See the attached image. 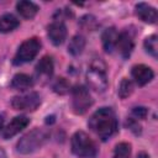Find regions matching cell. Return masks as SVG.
<instances>
[{"label":"cell","mask_w":158,"mask_h":158,"mask_svg":"<svg viewBox=\"0 0 158 158\" xmlns=\"http://www.w3.org/2000/svg\"><path fill=\"white\" fill-rule=\"evenodd\" d=\"M88 126L101 141H107L117 132L118 122L112 109L100 107L91 115L88 121Z\"/></svg>","instance_id":"1"},{"label":"cell","mask_w":158,"mask_h":158,"mask_svg":"<svg viewBox=\"0 0 158 158\" xmlns=\"http://www.w3.org/2000/svg\"><path fill=\"white\" fill-rule=\"evenodd\" d=\"M85 79H86L88 86L94 91L102 93L107 89L109 80L106 75V65L100 58H96L91 62L86 72Z\"/></svg>","instance_id":"2"},{"label":"cell","mask_w":158,"mask_h":158,"mask_svg":"<svg viewBox=\"0 0 158 158\" xmlns=\"http://www.w3.org/2000/svg\"><path fill=\"white\" fill-rule=\"evenodd\" d=\"M48 132L43 128H33L20 138L16 144V149L21 154H30L41 148L48 139Z\"/></svg>","instance_id":"3"},{"label":"cell","mask_w":158,"mask_h":158,"mask_svg":"<svg viewBox=\"0 0 158 158\" xmlns=\"http://www.w3.org/2000/svg\"><path fill=\"white\" fill-rule=\"evenodd\" d=\"M72 152L79 158H95L98 147L95 142L84 131H77L70 139Z\"/></svg>","instance_id":"4"},{"label":"cell","mask_w":158,"mask_h":158,"mask_svg":"<svg viewBox=\"0 0 158 158\" xmlns=\"http://www.w3.org/2000/svg\"><path fill=\"white\" fill-rule=\"evenodd\" d=\"M40 49H41V41L37 37L27 38L19 47V49L14 57V64L20 65V64L31 62L38 54Z\"/></svg>","instance_id":"5"},{"label":"cell","mask_w":158,"mask_h":158,"mask_svg":"<svg viewBox=\"0 0 158 158\" xmlns=\"http://www.w3.org/2000/svg\"><path fill=\"white\" fill-rule=\"evenodd\" d=\"M72 106L77 115H83L93 105L91 95L89 90L83 85H77L72 89Z\"/></svg>","instance_id":"6"},{"label":"cell","mask_w":158,"mask_h":158,"mask_svg":"<svg viewBox=\"0 0 158 158\" xmlns=\"http://www.w3.org/2000/svg\"><path fill=\"white\" fill-rule=\"evenodd\" d=\"M40 105L41 96L35 91L17 95L11 100V106L17 111H35Z\"/></svg>","instance_id":"7"},{"label":"cell","mask_w":158,"mask_h":158,"mask_svg":"<svg viewBox=\"0 0 158 158\" xmlns=\"http://www.w3.org/2000/svg\"><path fill=\"white\" fill-rule=\"evenodd\" d=\"M30 123V118L25 115H20V116H16L14 117L7 125L6 127L2 130V137L5 139H9V138H12L14 136H16L19 132H21L23 128H26Z\"/></svg>","instance_id":"8"},{"label":"cell","mask_w":158,"mask_h":158,"mask_svg":"<svg viewBox=\"0 0 158 158\" xmlns=\"http://www.w3.org/2000/svg\"><path fill=\"white\" fill-rule=\"evenodd\" d=\"M47 35L54 46L62 44L67 38V27L63 21L54 20L47 27Z\"/></svg>","instance_id":"9"},{"label":"cell","mask_w":158,"mask_h":158,"mask_svg":"<svg viewBox=\"0 0 158 158\" xmlns=\"http://www.w3.org/2000/svg\"><path fill=\"white\" fill-rule=\"evenodd\" d=\"M131 74H132V78L135 79L136 84L139 85V86H143V85L148 84L154 77L153 70L149 67L144 65V64L133 65L132 70H131Z\"/></svg>","instance_id":"10"},{"label":"cell","mask_w":158,"mask_h":158,"mask_svg":"<svg viewBox=\"0 0 158 158\" xmlns=\"http://www.w3.org/2000/svg\"><path fill=\"white\" fill-rule=\"evenodd\" d=\"M53 69H54V64H53L52 57L44 56V57H42L40 59V62L36 65V77L40 80L46 81L52 77Z\"/></svg>","instance_id":"11"},{"label":"cell","mask_w":158,"mask_h":158,"mask_svg":"<svg viewBox=\"0 0 158 158\" xmlns=\"http://www.w3.org/2000/svg\"><path fill=\"white\" fill-rule=\"evenodd\" d=\"M135 12L137 17L146 23H156L157 17H158L157 10L146 2H138L135 7Z\"/></svg>","instance_id":"12"},{"label":"cell","mask_w":158,"mask_h":158,"mask_svg":"<svg viewBox=\"0 0 158 158\" xmlns=\"http://www.w3.org/2000/svg\"><path fill=\"white\" fill-rule=\"evenodd\" d=\"M116 48L118 49L121 57L125 58V59L128 58L130 54L132 53V49H133V40H132V36L127 31H123V32L118 33Z\"/></svg>","instance_id":"13"},{"label":"cell","mask_w":158,"mask_h":158,"mask_svg":"<svg viewBox=\"0 0 158 158\" xmlns=\"http://www.w3.org/2000/svg\"><path fill=\"white\" fill-rule=\"evenodd\" d=\"M117 38H118V32L116 31L115 27H109L102 32L101 42H102V47H104L106 53H112L114 52V49L116 48Z\"/></svg>","instance_id":"14"},{"label":"cell","mask_w":158,"mask_h":158,"mask_svg":"<svg viewBox=\"0 0 158 158\" xmlns=\"http://www.w3.org/2000/svg\"><path fill=\"white\" fill-rule=\"evenodd\" d=\"M33 86V79L23 73H19L16 75H14L12 80H11V88L19 91H26L28 89H31Z\"/></svg>","instance_id":"15"},{"label":"cell","mask_w":158,"mask_h":158,"mask_svg":"<svg viewBox=\"0 0 158 158\" xmlns=\"http://www.w3.org/2000/svg\"><path fill=\"white\" fill-rule=\"evenodd\" d=\"M16 10L17 12L23 17V19H32L36 16V14L38 12V6L32 2V1H27V0H21L16 4Z\"/></svg>","instance_id":"16"},{"label":"cell","mask_w":158,"mask_h":158,"mask_svg":"<svg viewBox=\"0 0 158 158\" xmlns=\"http://www.w3.org/2000/svg\"><path fill=\"white\" fill-rule=\"evenodd\" d=\"M20 26V21L12 14H5L0 17V32L9 33Z\"/></svg>","instance_id":"17"},{"label":"cell","mask_w":158,"mask_h":158,"mask_svg":"<svg viewBox=\"0 0 158 158\" xmlns=\"http://www.w3.org/2000/svg\"><path fill=\"white\" fill-rule=\"evenodd\" d=\"M85 48V38L81 35H75L72 37L68 44V52L72 56H79Z\"/></svg>","instance_id":"18"},{"label":"cell","mask_w":158,"mask_h":158,"mask_svg":"<svg viewBox=\"0 0 158 158\" xmlns=\"http://www.w3.org/2000/svg\"><path fill=\"white\" fill-rule=\"evenodd\" d=\"M52 88H53V91L57 93V94H59V95H65V94H68L72 90L69 81L65 78H62V77L60 78H57L53 81Z\"/></svg>","instance_id":"19"},{"label":"cell","mask_w":158,"mask_h":158,"mask_svg":"<svg viewBox=\"0 0 158 158\" xmlns=\"http://www.w3.org/2000/svg\"><path fill=\"white\" fill-rule=\"evenodd\" d=\"M144 49L147 53H149L152 57H157L158 54V40L156 35H151L144 40Z\"/></svg>","instance_id":"20"},{"label":"cell","mask_w":158,"mask_h":158,"mask_svg":"<svg viewBox=\"0 0 158 158\" xmlns=\"http://www.w3.org/2000/svg\"><path fill=\"white\" fill-rule=\"evenodd\" d=\"M133 91V83L127 79V78H123L118 85V90H117V94L121 99H126L128 98Z\"/></svg>","instance_id":"21"},{"label":"cell","mask_w":158,"mask_h":158,"mask_svg":"<svg viewBox=\"0 0 158 158\" xmlns=\"http://www.w3.org/2000/svg\"><path fill=\"white\" fill-rule=\"evenodd\" d=\"M112 158H131V144L127 142L116 144Z\"/></svg>","instance_id":"22"},{"label":"cell","mask_w":158,"mask_h":158,"mask_svg":"<svg viewBox=\"0 0 158 158\" xmlns=\"http://www.w3.org/2000/svg\"><path fill=\"white\" fill-rule=\"evenodd\" d=\"M79 22H80V26H81L83 28H85V30L93 31V30H95V28L98 27V21H96V19H95L94 16H91V15H85V16H83Z\"/></svg>","instance_id":"23"},{"label":"cell","mask_w":158,"mask_h":158,"mask_svg":"<svg viewBox=\"0 0 158 158\" xmlns=\"http://www.w3.org/2000/svg\"><path fill=\"white\" fill-rule=\"evenodd\" d=\"M126 126L135 133V135H141V132H142V128H141V125L138 123V121L137 120H135V118H127L126 120Z\"/></svg>","instance_id":"24"},{"label":"cell","mask_w":158,"mask_h":158,"mask_svg":"<svg viewBox=\"0 0 158 158\" xmlns=\"http://www.w3.org/2000/svg\"><path fill=\"white\" fill-rule=\"evenodd\" d=\"M147 114H148V110L144 107V106H136L132 109V115L136 117V118H141V120H144L147 117Z\"/></svg>","instance_id":"25"},{"label":"cell","mask_w":158,"mask_h":158,"mask_svg":"<svg viewBox=\"0 0 158 158\" xmlns=\"http://www.w3.org/2000/svg\"><path fill=\"white\" fill-rule=\"evenodd\" d=\"M137 158H149V156L146 153V152H139L137 154Z\"/></svg>","instance_id":"26"},{"label":"cell","mask_w":158,"mask_h":158,"mask_svg":"<svg viewBox=\"0 0 158 158\" xmlns=\"http://www.w3.org/2000/svg\"><path fill=\"white\" fill-rule=\"evenodd\" d=\"M4 130V117L0 115V131Z\"/></svg>","instance_id":"27"},{"label":"cell","mask_w":158,"mask_h":158,"mask_svg":"<svg viewBox=\"0 0 158 158\" xmlns=\"http://www.w3.org/2000/svg\"><path fill=\"white\" fill-rule=\"evenodd\" d=\"M0 158H7V157H6V153H5V151H4L1 147H0Z\"/></svg>","instance_id":"28"}]
</instances>
